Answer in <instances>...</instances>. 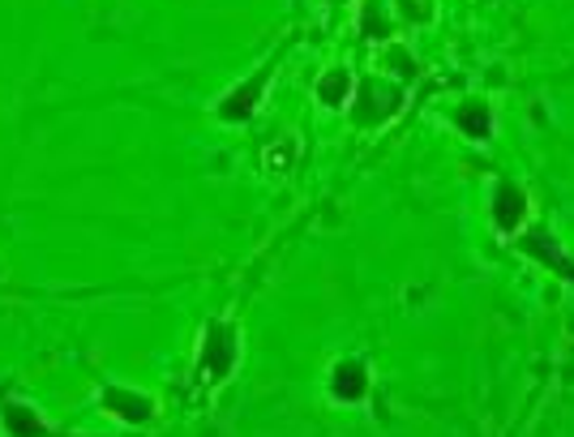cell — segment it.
<instances>
[{
  "mask_svg": "<svg viewBox=\"0 0 574 437\" xmlns=\"http://www.w3.org/2000/svg\"><path fill=\"white\" fill-rule=\"evenodd\" d=\"M240 360V326L231 318H215L202 330V352H197V378H206L210 386L228 382L231 369Z\"/></svg>",
  "mask_w": 574,
  "mask_h": 437,
  "instance_id": "1",
  "label": "cell"
},
{
  "mask_svg": "<svg viewBox=\"0 0 574 437\" xmlns=\"http://www.w3.org/2000/svg\"><path fill=\"white\" fill-rule=\"evenodd\" d=\"M399 13H403L408 22H433V18H437V9H433V4H403Z\"/></svg>",
  "mask_w": 574,
  "mask_h": 437,
  "instance_id": "14",
  "label": "cell"
},
{
  "mask_svg": "<svg viewBox=\"0 0 574 437\" xmlns=\"http://www.w3.org/2000/svg\"><path fill=\"white\" fill-rule=\"evenodd\" d=\"M455 124H459L472 142H489V138L498 133V117H494V108H489L485 99L459 103V108H455Z\"/></svg>",
  "mask_w": 574,
  "mask_h": 437,
  "instance_id": "10",
  "label": "cell"
},
{
  "mask_svg": "<svg viewBox=\"0 0 574 437\" xmlns=\"http://www.w3.org/2000/svg\"><path fill=\"white\" fill-rule=\"evenodd\" d=\"M403 99H408V86H399L394 78H369L365 86H356V99H351V120L360 124V129H382L386 120L399 117V108H403Z\"/></svg>",
  "mask_w": 574,
  "mask_h": 437,
  "instance_id": "2",
  "label": "cell"
},
{
  "mask_svg": "<svg viewBox=\"0 0 574 437\" xmlns=\"http://www.w3.org/2000/svg\"><path fill=\"white\" fill-rule=\"evenodd\" d=\"M489 215H494V228H498L501 237H515V232L528 223V215H532L528 189H523L519 181L501 176L498 185H494V198H489Z\"/></svg>",
  "mask_w": 574,
  "mask_h": 437,
  "instance_id": "4",
  "label": "cell"
},
{
  "mask_svg": "<svg viewBox=\"0 0 574 437\" xmlns=\"http://www.w3.org/2000/svg\"><path fill=\"white\" fill-rule=\"evenodd\" d=\"M360 35H365V40H390V35H394L390 13H386V9H373V4H365V9H360Z\"/></svg>",
  "mask_w": 574,
  "mask_h": 437,
  "instance_id": "12",
  "label": "cell"
},
{
  "mask_svg": "<svg viewBox=\"0 0 574 437\" xmlns=\"http://www.w3.org/2000/svg\"><path fill=\"white\" fill-rule=\"evenodd\" d=\"M313 99H317L322 108H331V112L351 108V99H356V74H351L347 65H331L322 78L313 81Z\"/></svg>",
  "mask_w": 574,
  "mask_h": 437,
  "instance_id": "7",
  "label": "cell"
},
{
  "mask_svg": "<svg viewBox=\"0 0 574 437\" xmlns=\"http://www.w3.org/2000/svg\"><path fill=\"white\" fill-rule=\"evenodd\" d=\"M326 391L335 403H365L369 391H373V378H369V364L360 357H344L335 360V369H331V382H326Z\"/></svg>",
  "mask_w": 574,
  "mask_h": 437,
  "instance_id": "6",
  "label": "cell"
},
{
  "mask_svg": "<svg viewBox=\"0 0 574 437\" xmlns=\"http://www.w3.org/2000/svg\"><path fill=\"white\" fill-rule=\"evenodd\" d=\"M296 155H301V142L288 133V138H279V142H270V146H267L262 167H267V172H274V176H283V172L296 163Z\"/></svg>",
  "mask_w": 574,
  "mask_h": 437,
  "instance_id": "11",
  "label": "cell"
},
{
  "mask_svg": "<svg viewBox=\"0 0 574 437\" xmlns=\"http://www.w3.org/2000/svg\"><path fill=\"white\" fill-rule=\"evenodd\" d=\"M274 65H279V61H267L253 78H245L240 86H231L228 95L215 103V117L224 120V124H245V120H253L258 103H262V95H267L270 78H274Z\"/></svg>",
  "mask_w": 574,
  "mask_h": 437,
  "instance_id": "3",
  "label": "cell"
},
{
  "mask_svg": "<svg viewBox=\"0 0 574 437\" xmlns=\"http://www.w3.org/2000/svg\"><path fill=\"white\" fill-rule=\"evenodd\" d=\"M519 253L537 258L540 266H549L553 275H562L574 287V262L566 258V253H562V244L549 237V232H532V237H523V240H519Z\"/></svg>",
  "mask_w": 574,
  "mask_h": 437,
  "instance_id": "9",
  "label": "cell"
},
{
  "mask_svg": "<svg viewBox=\"0 0 574 437\" xmlns=\"http://www.w3.org/2000/svg\"><path fill=\"white\" fill-rule=\"evenodd\" d=\"M386 65H390V69H403L399 81L416 78V61H412V56H408V47H399V43H390V47H386Z\"/></svg>",
  "mask_w": 574,
  "mask_h": 437,
  "instance_id": "13",
  "label": "cell"
},
{
  "mask_svg": "<svg viewBox=\"0 0 574 437\" xmlns=\"http://www.w3.org/2000/svg\"><path fill=\"white\" fill-rule=\"evenodd\" d=\"M99 407L116 416V420H124V425H151L154 412H159V403H154L147 391H133V386H116L108 382L104 391H99Z\"/></svg>",
  "mask_w": 574,
  "mask_h": 437,
  "instance_id": "5",
  "label": "cell"
},
{
  "mask_svg": "<svg viewBox=\"0 0 574 437\" xmlns=\"http://www.w3.org/2000/svg\"><path fill=\"white\" fill-rule=\"evenodd\" d=\"M0 429L9 437H52L43 412H39L35 403H22V398H13V403L0 407Z\"/></svg>",
  "mask_w": 574,
  "mask_h": 437,
  "instance_id": "8",
  "label": "cell"
}]
</instances>
